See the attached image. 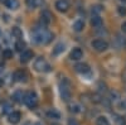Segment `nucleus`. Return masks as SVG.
<instances>
[{
    "label": "nucleus",
    "instance_id": "1",
    "mask_svg": "<svg viewBox=\"0 0 126 125\" xmlns=\"http://www.w3.org/2000/svg\"><path fill=\"white\" fill-rule=\"evenodd\" d=\"M53 39V34L44 27H37L32 32V40L37 44H48Z\"/></svg>",
    "mask_w": 126,
    "mask_h": 125
},
{
    "label": "nucleus",
    "instance_id": "2",
    "mask_svg": "<svg viewBox=\"0 0 126 125\" xmlns=\"http://www.w3.org/2000/svg\"><path fill=\"white\" fill-rule=\"evenodd\" d=\"M59 93L63 101H69L71 99V82L68 78H62L59 82Z\"/></svg>",
    "mask_w": 126,
    "mask_h": 125
},
{
    "label": "nucleus",
    "instance_id": "3",
    "mask_svg": "<svg viewBox=\"0 0 126 125\" xmlns=\"http://www.w3.org/2000/svg\"><path fill=\"white\" fill-rule=\"evenodd\" d=\"M23 102L29 107V109H34L37 107L38 105V96L37 93L33 92V91H28L24 93V99H23Z\"/></svg>",
    "mask_w": 126,
    "mask_h": 125
},
{
    "label": "nucleus",
    "instance_id": "4",
    "mask_svg": "<svg viewBox=\"0 0 126 125\" xmlns=\"http://www.w3.org/2000/svg\"><path fill=\"white\" fill-rule=\"evenodd\" d=\"M34 70L38 72H47L49 71V65L46 62L43 57H38L34 62Z\"/></svg>",
    "mask_w": 126,
    "mask_h": 125
},
{
    "label": "nucleus",
    "instance_id": "5",
    "mask_svg": "<svg viewBox=\"0 0 126 125\" xmlns=\"http://www.w3.org/2000/svg\"><path fill=\"white\" fill-rule=\"evenodd\" d=\"M92 47L97 52H103V51H106L109 48V43L103 39H94L92 42Z\"/></svg>",
    "mask_w": 126,
    "mask_h": 125
},
{
    "label": "nucleus",
    "instance_id": "6",
    "mask_svg": "<svg viewBox=\"0 0 126 125\" xmlns=\"http://www.w3.org/2000/svg\"><path fill=\"white\" fill-rule=\"evenodd\" d=\"M14 81L16 82H25L27 78H28V75H27V72L24 70H18L14 72V76H13Z\"/></svg>",
    "mask_w": 126,
    "mask_h": 125
},
{
    "label": "nucleus",
    "instance_id": "7",
    "mask_svg": "<svg viewBox=\"0 0 126 125\" xmlns=\"http://www.w3.org/2000/svg\"><path fill=\"white\" fill-rule=\"evenodd\" d=\"M50 19H52V14L48 12V10H44V12L42 13V15H40L39 23H40L42 27H44V28H46V27L50 23Z\"/></svg>",
    "mask_w": 126,
    "mask_h": 125
},
{
    "label": "nucleus",
    "instance_id": "8",
    "mask_svg": "<svg viewBox=\"0 0 126 125\" xmlns=\"http://www.w3.org/2000/svg\"><path fill=\"white\" fill-rule=\"evenodd\" d=\"M56 8L58 12H67L68 8H69V3L68 0H58V1L56 3Z\"/></svg>",
    "mask_w": 126,
    "mask_h": 125
},
{
    "label": "nucleus",
    "instance_id": "9",
    "mask_svg": "<svg viewBox=\"0 0 126 125\" xmlns=\"http://www.w3.org/2000/svg\"><path fill=\"white\" fill-rule=\"evenodd\" d=\"M32 58H33V52L25 49L24 52H22V56H20V62H22V63H27V62H29Z\"/></svg>",
    "mask_w": 126,
    "mask_h": 125
},
{
    "label": "nucleus",
    "instance_id": "10",
    "mask_svg": "<svg viewBox=\"0 0 126 125\" xmlns=\"http://www.w3.org/2000/svg\"><path fill=\"white\" fill-rule=\"evenodd\" d=\"M82 56H83V52H82L81 48H75V49L71 52V54H69L71 59H73V61H78V59H81Z\"/></svg>",
    "mask_w": 126,
    "mask_h": 125
},
{
    "label": "nucleus",
    "instance_id": "11",
    "mask_svg": "<svg viewBox=\"0 0 126 125\" xmlns=\"http://www.w3.org/2000/svg\"><path fill=\"white\" fill-rule=\"evenodd\" d=\"M75 70L79 73H88L90 72V66L87 63H77L75 66Z\"/></svg>",
    "mask_w": 126,
    "mask_h": 125
},
{
    "label": "nucleus",
    "instance_id": "12",
    "mask_svg": "<svg viewBox=\"0 0 126 125\" xmlns=\"http://www.w3.org/2000/svg\"><path fill=\"white\" fill-rule=\"evenodd\" d=\"M20 121V112L19 111H13L9 115V123L10 124H18Z\"/></svg>",
    "mask_w": 126,
    "mask_h": 125
},
{
    "label": "nucleus",
    "instance_id": "13",
    "mask_svg": "<svg viewBox=\"0 0 126 125\" xmlns=\"http://www.w3.org/2000/svg\"><path fill=\"white\" fill-rule=\"evenodd\" d=\"M91 25L93 27H101L102 25V18L97 14H94L92 18H91Z\"/></svg>",
    "mask_w": 126,
    "mask_h": 125
},
{
    "label": "nucleus",
    "instance_id": "14",
    "mask_svg": "<svg viewBox=\"0 0 126 125\" xmlns=\"http://www.w3.org/2000/svg\"><path fill=\"white\" fill-rule=\"evenodd\" d=\"M23 99H24V93H23V91H20V90H18V91H15L14 93H13V100L15 101V102H23Z\"/></svg>",
    "mask_w": 126,
    "mask_h": 125
},
{
    "label": "nucleus",
    "instance_id": "15",
    "mask_svg": "<svg viewBox=\"0 0 126 125\" xmlns=\"http://www.w3.org/2000/svg\"><path fill=\"white\" fill-rule=\"evenodd\" d=\"M83 28H85L83 20H76V22L73 23V29H75L76 32H81V30H83Z\"/></svg>",
    "mask_w": 126,
    "mask_h": 125
},
{
    "label": "nucleus",
    "instance_id": "16",
    "mask_svg": "<svg viewBox=\"0 0 126 125\" xmlns=\"http://www.w3.org/2000/svg\"><path fill=\"white\" fill-rule=\"evenodd\" d=\"M4 4L9 9H16L19 6V3L16 1V0H4Z\"/></svg>",
    "mask_w": 126,
    "mask_h": 125
},
{
    "label": "nucleus",
    "instance_id": "17",
    "mask_svg": "<svg viewBox=\"0 0 126 125\" xmlns=\"http://www.w3.org/2000/svg\"><path fill=\"white\" fill-rule=\"evenodd\" d=\"M47 116H48L49 119H59V118H61V114H59L57 110L52 109V110H49V111L47 112Z\"/></svg>",
    "mask_w": 126,
    "mask_h": 125
},
{
    "label": "nucleus",
    "instance_id": "18",
    "mask_svg": "<svg viewBox=\"0 0 126 125\" xmlns=\"http://www.w3.org/2000/svg\"><path fill=\"white\" fill-rule=\"evenodd\" d=\"M63 51H64V44H63V43H58V44L53 48V54H54V56H58V54L62 53Z\"/></svg>",
    "mask_w": 126,
    "mask_h": 125
},
{
    "label": "nucleus",
    "instance_id": "19",
    "mask_svg": "<svg viewBox=\"0 0 126 125\" xmlns=\"http://www.w3.org/2000/svg\"><path fill=\"white\" fill-rule=\"evenodd\" d=\"M25 43L22 40V39H19V40H16L15 42V49L18 51V52H24L25 49Z\"/></svg>",
    "mask_w": 126,
    "mask_h": 125
},
{
    "label": "nucleus",
    "instance_id": "20",
    "mask_svg": "<svg viewBox=\"0 0 126 125\" xmlns=\"http://www.w3.org/2000/svg\"><path fill=\"white\" fill-rule=\"evenodd\" d=\"M12 33H13V36H14L15 38H18V40L23 37V32H22V29L18 28V27H14V28H13Z\"/></svg>",
    "mask_w": 126,
    "mask_h": 125
},
{
    "label": "nucleus",
    "instance_id": "21",
    "mask_svg": "<svg viewBox=\"0 0 126 125\" xmlns=\"http://www.w3.org/2000/svg\"><path fill=\"white\" fill-rule=\"evenodd\" d=\"M27 5L30 8V9H34V8H37L38 5H40V0H27Z\"/></svg>",
    "mask_w": 126,
    "mask_h": 125
},
{
    "label": "nucleus",
    "instance_id": "22",
    "mask_svg": "<svg viewBox=\"0 0 126 125\" xmlns=\"http://www.w3.org/2000/svg\"><path fill=\"white\" fill-rule=\"evenodd\" d=\"M12 112H13V106L10 105L9 102H5L3 105V114H9V115H10Z\"/></svg>",
    "mask_w": 126,
    "mask_h": 125
},
{
    "label": "nucleus",
    "instance_id": "23",
    "mask_svg": "<svg viewBox=\"0 0 126 125\" xmlns=\"http://www.w3.org/2000/svg\"><path fill=\"white\" fill-rule=\"evenodd\" d=\"M69 111L73 112V114H78L81 112V106L78 104H73V105H69Z\"/></svg>",
    "mask_w": 126,
    "mask_h": 125
},
{
    "label": "nucleus",
    "instance_id": "24",
    "mask_svg": "<svg viewBox=\"0 0 126 125\" xmlns=\"http://www.w3.org/2000/svg\"><path fill=\"white\" fill-rule=\"evenodd\" d=\"M3 57H4L5 59H10V58H13V51H12V49H9V48L4 49V51H3Z\"/></svg>",
    "mask_w": 126,
    "mask_h": 125
},
{
    "label": "nucleus",
    "instance_id": "25",
    "mask_svg": "<svg viewBox=\"0 0 126 125\" xmlns=\"http://www.w3.org/2000/svg\"><path fill=\"white\" fill-rule=\"evenodd\" d=\"M96 124H97V125H110L109 120H107L106 118H105V116H100V118H97Z\"/></svg>",
    "mask_w": 126,
    "mask_h": 125
},
{
    "label": "nucleus",
    "instance_id": "26",
    "mask_svg": "<svg viewBox=\"0 0 126 125\" xmlns=\"http://www.w3.org/2000/svg\"><path fill=\"white\" fill-rule=\"evenodd\" d=\"M115 121H116L117 125H126V120L122 116H119V115H115Z\"/></svg>",
    "mask_w": 126,
    "mask_h": 125
},
{
    "label": "nucleus",
    "instance_id": "27",
    "mask_svg": "<svg viewBox=\"0 0 126 125\" xmlns=\"http://www.w3.org/2000/svg\"><path fill=\"white\" fill-rule=\"evenodd\" d=\"M119 107H120L121 110H126V99H124V100H121V101L119 102Z\"/></svg>",
    "mask_w": 126,
    "mask_h": 125
},
{
    "label": "nucleus",
    "instance_id": "28",
    "mask_svg": "<svg viewBox=\"0 0 126 125\" xmlns=\"http://www.w3.org/2000/svg\"><path fill=\"white\" fill-rule=\"evenodd\" d=\"M117 12L120 15H126V8L125 6H119L117 8Z\"/></svg>",
    "mask_w": 126,
    "mask_h": 125
},
{
    "label": "nucleus",
    "instance_id": "29",
    "mask_svg": "<svg viewBox=\"0 0 126 125\" xmlns=\"http://www.w3.org/2000/svg\"><path fill=\"white\" fill-rule=\"evenodd\" d=\"M67 124H68V125H79L76 119H68V123H67Z\"/></svg>",
    "mask_w": 126,
    "mask_h": 125
},
{
    "label": "nucleus",
    "instance_id": "30",
    "mask_svg": "<svg viewBox=\"0 0 126 125\" xmlns=\"http://www.w3.org/2000/svg\"><path fill=\"white\" fill-rule=\"evenodd\" d=\"M92 12H93V13H100V12H101V6H98V5L93 6V8H92Z\"/></svg>",
    "mask_w": 126,
    "mask_h": 125
},
{
    "label": "nucleus",
    "instance_id": "31",
    "mask_svg": "<svg viewBox=\"0 0 126 125\" xmlns=\"http://www.w3.org/2000/svg\"><path fill=\"white\" fill-rule=\"evenodd\" d=\"M121 28H122V32H124V33H126V22L122 24V27H121Z\"/></svg>",
    "mask_w": 126,
    "mask_h": 125
},
{
    "label": "nucleus",
    "instance_id": "32",
    "mask_svg": "<svg viewBox=\"0 0 126 125\" xmlns=\"http://www.w3.org/2000/svg\"><path fill=\"white\" fill-rule=\"evenodd\" d=\"M0 72H4V66L0 63Z\"/></svg>",
    "mask_w": 126,
    "mask_h": 125
},
{
    "label": "nucleus",
    "instance_id": "33",
    "mask_svg": "<svg viewBox=\"0 0 126 125\" xmlns=\"http://www.w3.org/2000/svg\"><path fill=\"white\" fill-rule=\"evenodd\" d=\"M3 86V78H0V87Z\"/></svg>",
    "mask_w": 126,
    "mask_h": 125
},
{
    "label": "nucleus",
    "instance_id": "34",
    "mask_svg": "<svg viewBox=\"0 0 126 125\" xmlns=\"http://www.w3.org/2000/svg\"><path fill=\"white\" fill-rule=\"evenodd\" d=\"M34 125H43V124H40V123H35Z\"/></svg>",
    "mask_w": 126,
    "mask_h": 125
},
{
    "label": "nucleus",
    "instance_id": "35",
    "mask_svg": "<svg viewBox=\"0 0 126 125\" xmlns=\"http://www.w3.org/2000/svg\"><path fill=\"white\" fill-rule=\"evenodd\" d=\"M50 125H59V124H57V123H53V124H50Z\"/></svg>",
    "mask_w": 126,
    "mask_h": 125
},
{
    "label": "nucleus",
    "instance_id": "36",
    "mask_svg": "<svg viewBox=\"0 0 126 125\" xmlns=\"http://www.w3.org/2000/svg\"><path fill=\"white\" fill-rule=\"evenodd\" d=\"M24 125H32V124H30V123H25Z\"/></svg>",
    "mask_w": 126,
    "mask_h": 125
},
{
    "label": "nucleus",
    "instance_id": "37",
    "mask_svg": "<svg viewBox=\"0 0 126 125\" xmlns=\"http://www.w3.org/2000/svg\"><path fill=\"white\" fill-rule=\"evenodd\" d=\"M0 36H1V29H0Z\"/></svg>",
    "mask_w": 126,
    "mask_h": 125
}]
</instances>
